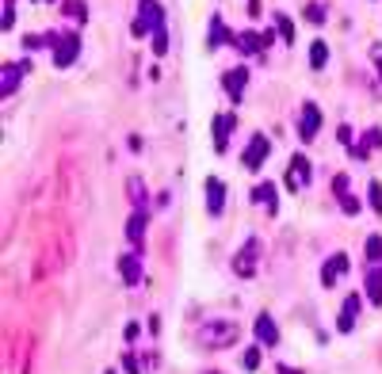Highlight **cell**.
<instances>
[{
  "mask_svg": "<svg viewBox=\"0 0 382 374\" xmlns=\"http://www.w3.org/2000/svg\"><path fill=\"white\" fill-rule=\"evenodd\" d=\"M241 340V324L237 321H225V317H214V321H207L199 329V344L210 351H225L233 348V344Z\"/></svg>",
  "mask_w": 382,
  "mask_h": 374,
  "instance_id": "cell-1",
  "label": "cell"
},
{
  "mask_svg": "<svg viewBox=\"0 0 382 374\" xmlns=\"http://www.w3.org/2000/svg\"><path fill=\"white\" fill-rule=\"evenodd\" d=\"M310 183H314V165H310L306 153H294V157L287 160V172H283V187L299 195V191H306Z\"/></svg>",
  "mask_w": 382,
  "mask_h": 374,
  "instance_id": "cell-2",
  "label": "cell"
},
{
  "mask_svg": "<svg viewBox=\"0 0 382 374\" xmlns=\"http://www.w3.org/2000/svg\"><path fill=\"white\" fill-rule=\"evenodd\" d=\"M268 157H272V138H268L264 130H257L241 149V165L249 168V172H260V168L268 165Z\"/></svg>",
  "mask_w": 382,
  "mask_h": 374,
  "instance_id": "cell-3",
  "label": "cell"
},
{
  "mask_svg": "<svg viewBox=\"0 0 382 374\" xmlns=\"http://www.w3.org/2000/svg\"><path fill=\"white\" fill-rule=\"evenodd\" d=\"M260 237L252 233V237H245V245L237 249V256H233V275L237 279H252L257 275V264H260Z\"/></svg>",
  "mask_w": 382,
  "mask_h": 374,
  "instance_id": "cell-4",
  "label": "cell"
},
{
  "mask_svg": "<svg viewBox=\"0 0 382 374\" xmlns=\"http://www.w3.org/2000/svg\"><path fill=\"white\" fill-rule=\"evenodd\" d=\"M81 34L77 31H61L58 34V42H54V50H50V58H54V69H69L77 58H81Z\"/></svg>",
  "mask_w": 382,
  "mask_h": 374,
  "instance_id": "cell-5",
  "label": "cell"
},
{
  "mask_svg": "<svg viewBox=\"0 0 382 374\" xmlns=\"http://www.w3.org/2000/svg\"><path fill=\"white\" fill-rule=\"evenodd\" d=\"M222 92H225V100L230 103H241L245 100V88H249V65H230L222 76Z\"/></svg>",
  "mask_w": 382,
  "mask_h": 374,
  "instance_id": "cell-6",
  "label": "cell"
},
{
  "mask_svg": "<svg viewBox=\"0 0 382 374\" xmlns=\"http://www.w3.org/2000/svg\"><path fill=\"white\" fill-rule=\"evenodd\" d=\"M237 111H222V115L210 118V134H214V153L222 157V153H230V134L237 130Z\"/></svg>",
  "mask_w": 382,
  "mask_h": 374,
  "instance_id": "cell-7",
  "label": "cell"
},
{
  "mask_svg": "<svg viewBox=\"0 0 382 374\" xmlns=\"http://www.w3.org/2000/svg\"><path fill=\"white\" fill-rule=\"evenodd\" d=\"M294 130H299V142H306V145L321 134V107H317L314 100H306L299 107V126H294Z\"/></svg>",
  "mask_w": 382,
  "mask_h": 374,
  "instance_id": "cell-8",
  "label": "cell"
},
{
  "mask_svg": "<svg viewBox=\"0 0 382 374\" xmlns=\"http://www.w3.org/2000/svg\"><path fill=\"white\" fill-rule=\"evenodd\" d=\"M252 340H257L264 351L279 348V321H275L268 309H264V313H257V321H252Z\"/></svg>",
  "mask_w": 382,
  "mask_h": 374,
  "instance_id": "cell-9",
  "label": "cell"
},
{
  "mask_svg": "<svg viewBox=\"0 0 382 374\" xmlns=\"http://www.w3.org/2000/svg\"><path fill=\"white\" fill-rule=\"evenodd\" d=\"M374 149H382V126H367V130L359 134V142L348 145V157L356 160V165H363V160H371Z\"/></svg>",
  "mask_w": 382,
  "mask_h": 374,
  "instance_id": "cell-10",
  "label": "cell"
},
{
  "mask_svg": "<svg viewBox=\"0 0 382 374\" xmlns=\"http://www.w3.org/2000/svg\"><path fill=\"white\" fill-rule=\"evenodd\" d=\"M233 50L241 54V58H264V39H260V31H252V27H245V31H233Z\"/></svg>",
  "mask_w": 382,
  "mask_h": 374,
  "instance_id": "cell-11",
  "label": "cell"
},
{
  "mask_svg": "<svg viewBox=\"0 0 382 374\" xmlns=\"http://www.w3.org/2000/svg\"><path fill=\"white\" fill-rule=\"evenodd\" d=\"M115 267H119V275H123V283L126 287H141V279H145V267H141V256L138 252H119L115 256Z\"/></svg>",
  "mask_w": 382,
  "mask_h": 374,
  "instance_id": "cell-12",
  "label": "cell"
},
{
  "mask_svg": "<svg viewBox=\"0 0 382 374\" xmlns=\"http://www.w3.org/2000/svg\"><path fill=\"white\" fill-rule=\"evenodd\" d=\"M230 42H233V31L225 27L222 12H210V19H207V54L222 50V46H230Z\"/></svg>",
  "mask_w": 382,
  "mask_h": 374,
  "instance_id": "cell-13",
  "label": "cell"
},
{
  "mask_svg": "<svg viewBox=\"0 0 382 374\" xmlns=\"http://www.w3.org/2000/svg\"><path fill=\"white\" fill-rule=\"evenodd\" d=\"M367 306V298L359 291H352L348 298H344V306H341V317H336V333L341 336H348L352 329H356V317H359V309Z\"/></svg>",
  "mask_w": 382,
  "mask_h": 374,
  "instance_id": "cell-14",
  "label": "cell"
},
{
  "mask_svg": "<svg viewBox=\"0 0 382 374\" xmlns=\"http://www.w3.org/2000/svg\"><path fill=\"white\" fill-rule=\"evenodd\" d=\"M203 202H207L210 218H222V210H225V183L218 180V176H207V180H203Z\"/></svg>",
  "mask_w": 382,
  "mask_h": 374,
  "instance_id": "cell-15",
  "label": "cell"
},
{
  "mask_svg": "<svg viewBox=\"0 0 382 374\" xmlns=\"http://www.w3.org/2000/svg\"><path fill=\"white\" fill-rule=\"evenodd\" d=\"M348 267H352V260H348V252H332L329 260L321 264V287L329 291V287H336L348 275Z\"/></svg>",
  "mask_w": 382,
  "mask_h": 374,
  "instance_id": "cell-16",
  "label": "cell"
},
{
  "mask_svg": "<svg viewBox=\"0 0 382 374\" xmlns=\"http://www.w3.org/2000/svg\"><path fill=\"white\" fill-rule=\"evenodd\" d=\"M249 199L257 202V207H264V210H268V218H275V214H279V187H275L272 180H260V183H252Z\"/></svg>",
  "mask_w": 382,
  "mask_h": 374,
  "instance_id": "cell-17",
  "label": "cell"
},
{
  "mask_svg": "<svg viewBox=\"0 0 382 374\" xmlns=\"http://www.w3.org/2000/svg\"><path fill=\"white\" fill-rule=\"evenodd\" d=\"M31 73V61H4V73H0V96H16L19 81Z\"/></svg>",
  "mask_w": 382,
  "mask_h": 374,
  "instance_id": "cell-18",
  "label": "cell"
},
{
  "mask_svg": "<svg viewBox=\"0 0 382 374\" xmlns=\"http://www.w3.org/2000/svg\"><path fill=\"white\" fill-rule=\"evenodd\" d=\"M134 19H141V23L150 27V34L161 31V27H165V8H161V0H138V16Z\"/></svg>",
  "mask_w": 382,
  "mask_h": 374,
  "instance_id": "cell-19",
  "label": "cell"
},
{
  "mask_svg": "<svg viewBox=\"0 0 382 374\" xmlns=\"http://www.w3.org/2000/svg\"><path fill=\"white\" fill-rule=\"evenodd\" d=\"M145 229H150V210H130V218H126V241H130V249L145 241Z\"/></svg>",
  "mask_w": 382,
  "mask_h": 374,
  "instance_id": "cell-20",
  "label": "cell"
},
{
  "mask_svg": "<svg viewBox=\"0 0 382 374\" xmlns=\"http://www.w3.org/2000/svg\"><path fill=\"white\" fill-rule=\"evenodd\" d=\"M126 199L134 202V210H150V187H145L138 176H130V180H126Z\"/></svg>",
  "mask_w": 382,
  "mask_h": 374,
  "instance_id": "cell-21",
  "label": "cell"
},
{
  "mask_svg": "<svg viewBox=\"0 0 382 374\" xmlns=\"http://www.w3.org/2000/svg\"><path fill=\"white\" fill-rule=\"evenodd\" d=\"M325 65H329V42L314 39V42H310V69H314V73H321Z\"/></svg>",
  "mask_w": 382,
  "mask_h": 374,
  "instance_id": "cell-22",
  "label": "cell"
},
{
  "mask_svg": "<svg viewBox=\"0 0 382 374\" xmlns=\"http://www.w3.org/2000/svg\"><path fill=\"white\" fill-rule=\"evenodd\" d=\"M58 8H61V16H69L73 23H88V4H84V0H61Z\"/></svg>",
  "mask_w": 382,
  "mask_h": 374,
  "instance_id": "cell-23",
  "label": "cell"
},
{
  "mask_svg": "<svg viewBox=\"0 0 382 374\" xmlns=\"http://www.w3.org/2000/svg\"><path fill=\"white\" fill-rule=\"evenodd\" d=\"M272 23H275V34H279V39L287 42V46H291V42H294V19L287 16V12H275Z\"/></svg>",
  "mask_w": 382,
  "mask_h": 374,
  "instance_id": "cell-24",
  "label": "cell"
},
{
  "mask_svg": "<svg viewBox=\"0 0 382 374\" xmlns=\"http://www.w3.org/2000/svg\"><path fill=\"white\" fill-rule=\"evenodd\" d=\"M302 19H306V23H314V27H325V19H329V8H325L321 0H310L306 12H302Z\"/></svg>",
  "mask_w": 382,
  "mask_h": 374,
  "instance_id": "cell-25",
  "label": "cell"
},
{
  "mask_svg": "<svg viewBox=\"0 0 382 374\" xmlns=\"http://www.w3.org/2000/svg\"><path fill=\"white\" fill-rule=\"evenodd\" d=\"M260 363H264V348H260V344H249V348L241 351V366L245 371H260Z\"/></svg>",
  "mask_w": 382,
  "mask_h": 374,
  "instance_id": "cell-26",
  "label": "cell"
},
{
  "mask_svg": "<svg viewBox=\"0 0 382 374\" xmlns=\"http://www.w3.org/2000/svg\"><path fill=\"white\" fill-rule=\"evenodd\" d=\"M363 256H367V264H371V267L382 264V237H379V233H371V237L363 241Z\"/></svg>",
  "mask_w": 382,
  "mask_h": 374,
  "instance_id": "cell-27",
  "label": "cell"
},
{
  "mask_svg": "<svg viewBox=\"0 0 382 374\" xmlns=\"http://www.w3.org/2000/svg\"><path fill=\"white\" fill-rule=\"evenodd\" d=\"M153 54H157V58H165L168 50H172V39H168V27H161V31H153Z\"/></svg>",
  "mask_w": 382,
  "mask_h": 374,
  "instance_id": "cell-28",
  "label": "cell"
},
{
  "mask_svg": "<svg viewBox=\"0 0 382 374\" xmlns=\"http://www.w3.org/2000/svg\"><path fill=\"white\" fill-rule=\"evenodd\" d=\"M367 207H371L374 214H382V183L379 180L367 183Z\"/></svg>",
  "mask_w": 382,
  "mask_h": 374,
  "instance_id": "cell-29",
  "label": "cell"
},
{
  "mask_svg": "<svg viewBox=\"0 0 382 374\" xmlns=\"http://www.w3.org/2000/svg\"><path fill=\"white\" fill-rule=\"evenodd\" d=\"M348 191H352V180H348V176H344V172H336V176H332V199L341 202Z\"/></svg>",
  "mask_w": 382,
  "mask_h": 374,
  "instance_id": "cell-30",
  "label": "cell"
},
{
  "mask_svg": "<svg viewBox=\"0 0 382 374\" xmlns=\"http://www.w3.org/2000/svg\"><path fill=\"white\" fill-rule=\"evenodd\" d=\"M341 210H344V214H348V218H356V214H363V199H359V195H344V199H341Z\"/></svg>",
  "mask_w": 382,
  "mask_h": 374,
  "instance_id": "cell-31",
  "label": "cell"
},
{
  "mask_svg": "<svg viewBox=\"0 0 382 374\" xmlns=\"http://www.w3.org/2000/svg\"><path fill=\"white\" fill-rule=\"evenodd\" d=\"M119 366H123L126 374H141V371H145V366H141V359L134 355V351H126V355H123V363H119Z\"/></svg>",
  "mask_w": 382,
  "mask_h": 374,
  "instance_id": "cell-32",
  "label": "cell"
},
{
  "mask_svg": "<svg viewBox=\"0 0 382 374\" xmlns=\"http://www.w3.org/2000/svg\"><path fill=\"white\" fill-rule=\"evenodd\" d=\"M123 340L130 344V348H134V344H141V324H138V321H130V324L123 329Z\"/></svg>",
  "mask_w": 382,
  "mask_h": 374,
  "instance_id": "cell-33",
  "label": "cell"
},
{
  "mask_svg": "<svg viewBox=\"0 0 382 374\" xmlns=\"http://www.w3.org/2000/svg\"><path fill=\"white\" fill-rule=\"evenodd\" d=\"M0 23H4V31L16 27V0H4V19H0Z\"/></svg>",
  "mask_w": 382,
  "mask_h": 374,
  "instance_id": "cell-34",
  "label": "cell"
},
{
  "mask_svg": "<svg viewBox=\"0 0 382 374\" xmlns=\"http://www.w3.org/2000/svg\"><path fill=\"white\" fill-rule=\"evenodd\" d=\"M336 138H341V145H344V149H348V145L356 142V130H352V126L344 123V126H336Z\"/></svg>",
  "mask_w": 382,
  "mask_h": 374,
  "instance_id": "cell-35",
  "label": "cell"
},
{
  "mask_svg": "<svg viewBox=\"0 0 382 374\" xmlns=\"http://www.w3.org/2000/svg\"><path fill=\"white\" fill-rule=\"evenodd\" d=\"M371 61H374V73H379V81H382V42L371 46Z\"/></svg>",
  "mask_w": 382,
  "mask_h": 374,
  "instance_id": "cell-36",
  "label": "cell"
},
{
  "mask_svg": "<svg viewBox=\"0 0 382 374\" xmlns=\"http://www.w3.org/2000/svg\"><path fill=\"white\" fill-rule=\"evenodd\" d=\"M130 31H134V39H153V34H150V27L141 23V19H134V23H130Z\"/></svg>",
  "mask_w": 382,
  "mask_h": 374,
  "instance_id": "cell-37",
  "label": "cell"
},
{
  "mask_svg": "<svg viewBox=\"0 0 382 374\" xmlns=\"http://www.w3.org/2000/svg\"><path fill=\"white\" fill-rule=\"evenodd\" d=\"M245 12H249L252 19H260V16H264V0H249V4H245Z\"/></svg>",
  "mask_w": 382,
  "mask_h": 374,
  "instance_id": "cell-38",
  "label": "cell"
},
{
  "mask_svg": "<svg viewBox=\"0 0 382 374\" xmlns=\"http://www.w3.org/2000/svg\"><path fill=\"white\" fill-rule=\"evenodd\" d=\"M126 145H130V149H134V153H141V145H145V142H141L138 134H130V142H126Z\"/></svg>",
  "mask_w": 382,
  "mask_h": 374,
  "instance_id": "cell-39",
  "label": "cell"
},
{
  "mask_svg": "<svg viewBox=\"0 0 382 374\" xmlns=\"http://www.w3.org/2000/svg\"><path fill=\"white\" fill-rule=\"evenodd\" d=\"M275 374H302V371H294V366H287V363H279V366H275Z\"/></svg>",
  "mask_w": 382,
  "mask_h": 374,
  "instance_id": "cell-40",
  "label": "cell"
},
{
  "mask_svg": "<svg viewBox=\"0 0 382 374\" xmlns=\"http://www.w3.org/2000/svg\"><path fill=\"white\" fill-rule=\"evenodd\" d=\"M31 4H61V0H31Z\"/></svg>",
  "mask_w": 382,
  "mask_h": 374,
  "instance_id": "cell-41",
  "label": "cell"
},
{
  "mask_svg": "<svg viewBox=\"0 0 382 374\" xmlns=\"http://www.w3.org/2000/svg\"><path fill=\"white\" fill-rule=\"evenodd\" d=\"M103 374H119V371H115V366H111V371H103Z\"/></svg>",
  "mask_w": 382,
  "mask_h": 374,
  "instance_id": "cell-42",
  "label": "cell"
},
{
  "mask_svg": "<svg viewBox=\"0 0 382 374\" xmlns=\"http://www.w3.org/2000/svg\"><path fill=\"white\" fill-rule=\"evenodd\" d=\"M207 374H218V371H207Z\"/></svg>",
  "mask_w": 382,
  "mask_h": 374,
  "instance_id": "cell-43",
  "label": "cell"
}]
</instances>
